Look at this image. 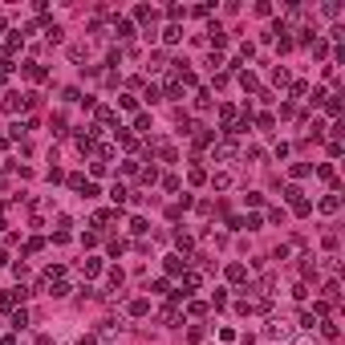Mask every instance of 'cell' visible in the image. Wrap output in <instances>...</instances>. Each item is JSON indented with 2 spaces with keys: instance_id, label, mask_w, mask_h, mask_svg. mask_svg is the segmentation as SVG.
Masks as SVG:
<instances>
[{
  "instance_id": "1",
  "label": "cell",
  "mask_w": 345,
  "mask_h": 345,
  "mask_svg": "<svg viewBox=\"0 0 345 345\" xmlns=\"http://www.w3.org/2000/svg\"><path fill=\"white\" fill-rule=\"evenodd\" d=\"M268 337H293V325L284 317H272L268 321Z\"/></svg>"
},
{
  "instance_id": "2",
  "label": "cell",
  "mask_w": 345,
  "mask_h": 345,
  "mask_svg": "<svg viewBox=\"0 0 345 345\" xmlns=\"http://www.w3.org/2000/svg\"><path fill=\"white\" fill-rule=\"evenodd\" d=\"M25 296H29L25 289H13V293H0V309H13L17 301H25Z\"/></svg>"
},
{
  "instance_id": "3",
  "label": "cell",
  "mask_w": 345,
  "mask_h": 345,
  "mask_svg": "<svg viewBox=\"0 0 345 345\" xmlns=\"http://www.w3.org/2000/svg\"><path fill=\"white\" fill-rule=\"evenodd\" d=\"M98 122H102V126H118V114H114L110 106H102V110H98Z\"/></svg>"
},
{
  "instance_id": "4",
  "label": "cell",
  "mask_w": 345,
  "mask_h": 345,
  "mask_svg": "<svg viewBox=\"0 0 345 345\" xmlns=\"http://www.w3.org/2000/svg\"><path fill=\"white\" fill-rule=\"evenodd\" d=\"M163 41H167V45L183 41V29H179V25H167V29H163Z\"/></svg>"
},
{
  "instance_id": "5",
  "label": "cell",
  "mask_w": 345,
  "mask_h": 345,
  "mask_svg": "<svg viewBox=\"0 0 345 345\" xmlns=\"http://www.w3.org/2000/svg\"><path fill=\"white\" fill-rule=\"evenodd\" d=\"M337 207H341V199H337V195H325V199H321V211H325V215H333Z\"/></svg>"
},
{
  "instance_id": "6",
  "label": "cell",
  "mask_w": 345,
  "mask_h": 345,
  "mask_svg": "<svg viewBox=\"0 0 345 345\" xmlns=\"http://www.w3.org/2000/svg\"><path fill=\"white\" fill-rule=\"evenodd\" d=\"M167 272H187V260L183 256H167Z\"/></svg>"
},
{
  "instance_id": "7",
  "label": "cell",
  "mask_w": 345,
  "mask_h": 345,
  "mask_svg": "<svg viewBox=\"0 0 345 345\" xmlns=\"http://www.w3.org/2000/svg\"><path fill=\"white\" fill-rule=\"evenodd\" d=\"M244 276H248L244 264H227V280H244Z\"/></svg>"
},
{
  "instance_id": "8",
  "label": "cell",
  "mask_w": 345,
  "mask_h": 345,
  "mask_svg": "<svg viewBox=\"0 0 345 345\" xmlns=\"http://www.w3.org/2000/svg\"><path fill=\"white\" fill-rule=\"evenodd\" d=\"M25 77H29V82H41V77H45V69L29 61V65H25Z\"/></svg>"
},
{
  "instance_id": "9",
  "label": "cell",
  "mask_w": 345,
  "mask_h": 345,
  "mask_svg": "<svg viewBox=\"0 0 345 345\" xmlns=\"http://www.w3.org/2000/svg\"><path fill=\"white\" fill-rule=\"evenodd\" d=\"M215 158H236V146L232 142H220V146H215Z\"/></svg>"
},
{
  "instance_id": "10",
  "label": "cell",
  "mask_w": 345,
  "mask_h": 345,
  "mask_svg": "<svg viewBox=\"0 0 345 345\" xmlns=\"http://www.w3.org/2000/svg\"><path fill=\"white\" fill-rule=\"evenodd\" d=\"M134 130H142V134H151V114H138V118H134Z\"/></svg>"
},
{
  "instance_id": "11",
  "label": "cell",
  "mask_w": 345,
  "mask_h": 345,
  "mask_svg": "<svg viewBox=\"0 0 345 345\" xmlns=\"http://www.w3.org/2000/svg\"><path fill=\"white\" fill-rule=\"evenodd\" d=\"M77 151H86V155L94 151V134H77Z\"/></svg>"
},
{
  "instance_id": "12",
  "label": "cell",
  "mask_w": 345,
  "mask_h": 345,
  "mask_svg": "<svg viewBox=\"0 0 345 345\" xmlns=\"http://www.w3.org/2000/svg\"><path fill=\"white\" fill-rule=\"evenodd\" d=\"M110 199H114V203H126V199H130V195H126V187H122V183H114V191H110Z\"/></svg>"
},
{
  "instance_id": "13",
  "label": "cell",
  "mask_w": 345,
  "mask_h": 345,
  "mask_svg": "<svg viewBox=\"0 0 345 345\" xmlns=\"http://www.w3.org/2000/svg\"><path fill=\"white\" fill-rule=\"evenodd\" d=\"M114 33H118V37L126 41V37H130V33H134V25H130V20H118V25H114Z\"/></svg>"
},
{
  "instance_id": "14",
  "label": "cell",
  "mask_w": 345,
  "mask_h": 345,
  "mask_svg": "<svg viewBox=\"0 0 345 345\" xmlns=\"http://www.w3.org/2000/svg\"><path fill=\"white\" fill-rule=\"evenodd\" d=\"M175 244H179L183 256H187V252H191V236H187V232H179V236H175Z\"/></svg>"
},
{
  "instance_id": "15",
  "label": "cell",
  "mask_w": 345,
  "mask_h": 345,
  "mask_svg": "<svg viewBox=\"0 0 345 345\" xmlns=\"http://www.w3.org/2000/svg\"><path fill=\"white\" fill-rule=\"evenodd\" d=\"M29 325V313H25V309H17V313H13V329H25Z\"/></svg>"
},
{
  "instance_id": "16",
  "label": "cell",
  "mask_w": 345,
  "mask_h": 345,
  "mask_svg": "<svg viewBox=\"0 0 345 345\" xmlns=\"http://www.w3.org/2000/svg\"><path fill=\"white\" fill-rule=\"evenodd\" d=\"M20 41H25V33H13V37H8V45H4V49H8V53H17V49H20Z\"/></svg>"
},
{
  "instance_id": "17",
  "label": "cell",
  "mask_w": 345,
  "mask_h": 345,
  "mask_svg": "<svg viewBox=\"0 0 345 345\" xmlns=\"http://www.w3.org/2000/svg\"><path fill=\"white\" fill-rule=\"evenodd\" d=\"M195 106L207 110V106H211V94H207V89H199V94H195Z\"/></svg>"
},
{
  "instance_id": "18",
  "label": "cell",
  "mask_w": 345,
  "mask_h": 345,
  "mask_svg": "<svg viewBox=\"0 0 345 345\" xmlns=\"http://www.w3.org/2000/svg\"><path fill=\"white\" fill-rule=\"evenodd\" d=\"M293 211H296V215H309V211H313V203H309V199H296Z\"/></svg>"
},
{
  "instance_id": "19",
  "label": "cell",
  "mask_w": 345,
  "mask_h": 345,
  "mask_svg": "<svg viewBox=\"0 0 345 345\" xmlns=\"http://www.w3.org/2000/svg\"><path fill=\"white\" fill-rule=\"evenodd\" d=\"M98 268H102V260H86V264H82L86 276H98Z\"/></svg>"
},
{
  "instance_id": "20",
  "label": "cell",
  "mask_w": 345,
  "mask_h": 345,
  "mask_svg": "<svg viewBox=\"0 0 345 345\" xmlns=\"http://www.w3.org/2000/svg\"><path fill=\"white\" fill-rule=\"evenodd\" d=\"M187 313H191V317H203V313H207V305H203V301H191V305H187Z\"/></svg>"
},
{
  "instance_id": "21",
  "label": "cell",
  "mask_w": 345,
  "mask_h": 345,
  "mask_svg": "<svg viewBox=\"0 0 345 345\" xmlns=\"http://www.w3.org/2000/svg\"><path fill=\"white\" fill-rule=\"evenodd\" d=\"M256 122H260V130H272V126H276V118H272V114H260Z\"/></svg>"
},
{
  "instance_id": "22",
  "label": "cell",
  "mask_w": 345,
  "mask_h": 345,
  "mask_svg": "<svg viewBox=\"0 0 345 345\" xmlns=\"http://www.w3.org/2000/svg\"><path fill=\"white\" fill-rule=\"evenodd\" d=\"M284 199L296 203V199H305V191H301V187H289V191H284Z\"/></svg>"
},
{
  "instance_id": "23",
  "label": "cell",
  "mask_w": 345,
  "mask_h": 345,
  "mask_svg": "<svg viewBox=\"0 0 345 345\" xmlns=\"http://www.w3.org/2000/svg\"><path fill=\"white\" fill-rule=\"evenodd\" d=\"M244 199H248V207H260V203H264V195H260V191H248Z\"/></svg>"
},
{
  "instance_id": "24",
  "label": "cell",
  "mask_w": 345,
  "mask_h": 345,
  "mask_svg": "<svg viewBox=\"0 0 345 345\" xmlns=\"http://www.w3.org/2000/svg\"><path fill=\"white\" fill-rule=\"evenodd\" d=\"M130 232H134V236H142V232H146V220H138V215H134V220H130Z\"/></svg>"
},
{
  "instance_id": "25",
  "label": "cell",
  "mask_w": 345,
  "mask_h": 345,
  "mask_svg": "<svg viewBox=\"0 0 345 345\" xmlns=\"http://www.w3.org/2000/svg\"><path fill=\"white\" fill-rule=\"evenodd\" d=\"M146 309H151V305H146V301H130V313H134V317H142V313H146Z\"/></svg>"
},
{
  "instance_id": "26",
  "label": "cell",
  "mask_w": 345,
  "mask_h": 345,
  "mask_svg": "<svg viewBox=\"0 0 345 345\" xmlns=\"http://www.w3.org/2000/svg\"><path fill=\"white\" fill-rule=\"evenodd\" d=\"M187 179H191V183H203V179H207V171H203V167H191V175H187Z\"/></svg>"
},
{
  "instance_id": "27",
  "label": "cell",
  "mask_w": 345,
  "mask_h": 345,
  "mask_svg": "<svg viewBox=\"0 0 345 345\" xmlns=\"http://www.w3.org/2000/svg\"><path fill=\"white\" fill-rule=\"evenodd\" d=\"M41 248H45V240H41V236H33L29 244H25V252H41Z\"/></svg>"
}]
</instances>
